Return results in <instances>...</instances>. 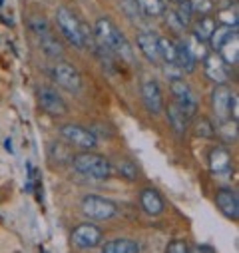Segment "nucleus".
<instances>
[{
  "label": "nucleus",
  "mask_w": 239,
  "mask_h": 253,
  "mask_svg": "<svg viewBox=\"0 0 239 253\" xmlns=\"http://www.w3.org/2000/svg\"><path fill=\"white\" fill-rule=\"evenodd\" d=\"M82 211L84 215H88L90 219H110L118 213V208L114 202L106 200V198H100V196H86L82 200Z\"/></svg>",
  "instance_id": "5"
},
{
  "label": "nucleus",
  "mask_w": 239,
  "mask_h": 253,
  "mask_svg": "<svg viewBox=\"0 0 239 253\" xmlns=\"http://www.w3.org/2000/svg\"><path fill=\"white\" fill-rule=\"evenodd\" d=\"M231 90L227 84H217L215 90L211 92V106H213V112L217 116L219 122L223 120H229V100H231Z\"/></svg>",
  "instance_id": "13"
},
{
  "label": "nucleus",
  "mask_w": 239,
  "mask_h": 253,
  "mask_svg": "<svg viewBox=\"0 0 239 253\" xmlns=\"http://www.w3.org/2000/svg\"><path fill=\"white\" fill-rule=\"evenodd\" d=\"M158 46H159V58L165 64H173L175 62V42L171 38H158Z\"/></svg>",
  "instance_id": "25"
},
{
  "label": "nucleus",
  "mask_w": 239,
  "mask_h": 253,
  "mask_svg": "<svg viewBox=\"0 0 239 253\" xmlns=\"http://www.w3.org/2000/svg\"><path fill=\"white\" fill-rule=\"evenodd\" d=\"M163 14H165V20H167V24H169L173 30H177V32H179V30H184V28H186V26L182 24V20L177 18V14H175L173 10H165Z\"/></svg>",
  "instance_id": "34"
},
{
  "label": "nucleus",
  "mask_w": 239,
  "mask_h": 253,
  "mask_svg": "<svg viewBox=\"0 0 239 253\" xmlns=\"http://www.w3.org/2000/svg\"><path fill=\"white\" fill-rule=\"evenodd\" d=\"M215 26H217V22H215L213 16H209V14H207V16H199V20H198L196 26H194V38H196L198 42H201V44L209 42V38H211Z\"/></svg>",
  "instance_id": "20"
},
{
  "label": "nucleus",
  "mask_w": 239,
  "mask_h": 253,
  "mask_svg": "<svg viewBox=\"0 0 239 253\" xmlns=\"http://www.w3.org/2000/svg\"><path fill=\"white\" fill-rule=\"evenodd\" d=\"M0 6H2V0H0Z\"/></svg>",
  "instance_id": "39"
},
{
  "label": "nucleus",
  "mask_w": 239,
  "mask_h": 253,
  "mask_svg": "<svg viewBox=\"0 0 239 253\" xmlns=\"http://www.w3.org/2000/svg\"><path fill=\"white\" fill-rule=\"evenodd\" d=\"M38 104L50 116H66L68 114V104L50 88H40L38 90Z\"/></svg>",
  "instance_id": "9"
},
{
  "label": "nucleus",
  "mask_w": 239,
  "mask_h": 253,
  "mask_svg": "<svg viewBox=\"0 0 239 253\" xmlns=\"http://www.w3.org/2000/svg\"><path fill=\"white\" fill-rule=\"evenodd\" d=\"M209 169L215 175H227L231 171V154L225 148H213L209 152Z\"/></svg>",
  "instance_id": "16"
},
{
  "label": "nucleus",
  "mask_w": 239,
  "mask_h": 253,
  "mask_svg": "<svg viewBox=\"0 0 239 253\" xmlns=\"http://www.w3.org/2000/svg\"><path fill=\"white\" fill-rule=\"evenodd\" d=\"M140 204H142V208H144V211L148 213V215H161L163 213V200H161V196L156 192V189H152V187H146V189H142V196H140Z\"/></svg>",
  "instance_id": "17"
},
{
  "label": "nucleus",
  "mask_w": 239,
  "mask_h": 253,
  "mask_svg": "<svg viewBox=\"0 0 239 253\" xmlns=\"http://www.w3.org/2000/svg\"><path fill=\"white\" fill-rule=\"evenodd\" d=\"M136 44L140 52L152 62V64H159V46H158V36L154 32H140L136 36Z\"/></svg>",
  "instance_id": "14"
},
{
  "label": "nucleus",
  "mask_w": 239,
  "mask_h": 253,
  "mask_svg": "<svg viewBox=\"0 0 239 253\" xmlns=\"http://www.w3.org/2000/svg\"><path fill=\"white\" fill-rule=\"evenodd\" d=\"M215 206L219 208V211L225 217L237 221V217H239V198H237V194L233 192V189H229V187L217 189V194H215Z\"/></svg>",
  "instance_id": "10"
},
{
  "label": "nucleus",
  "mask_w": 239,
  "mask_h": 253,
  "mask_svg": "<svg viewBox=\"0 0 239 253\" xmlns=\"http://www.w3.org/2000/svg\"><path fill=\"white\" fill-rule=\"evenodd\" d=\"M40 40V46H42V50L50 56V58H60L64 54V48H62V44H60L58 40H56V36L50 32V34H46V36H40L38 38Z\"/></svg>",
  "instance_id": "22"
},
{
  "label": "nucleus",
  "mask_w": 239,
  "mask_h": 253,
  "mask_svg": "<svg viewBox=\"0 0 239 253\" xmlns=\"http://www.w3.org/2000/svg\"><path fill=\"white\" fill-rule=\"evenodd\" d=\"M118 171H120V175H124L126 179H136L138 177V169H136V166L130 160H120L118 162Z\"/></svg>",
  "instance_id": "31"
},
{
  "label": "nucleus",
  "mask_w": 239,
  "mask_h": 253,
  "mask_svg": "<svg viewBox=\"0 0 239 253\" xmlns=\"http://www.w3.org/2000/svg\"><path fill=\"white\" fill-rule=\"evenodd\" d=\"M194 132H196L198 138H213V136L217 134V128L213 126L211 120L199 118V120H196V124H194Z\"/></svg>",
  "instance_id": "26"
},
{
  "label": "nucleus",
  "mask_w": 239,
  "mask_h": 253,
  "mask_svg": "<svg viewBox=\"0 0 239 253\" xmlns=\"http://www.w3.org/2000/svg\"><path fill=\"white\" fill-rule=\"evenodd\" d=\"M142 100L150 114L158 116L163 112V94L156 80H148L142 84Z\"/></svg>",
  "instance_id": "11"
},
{
  "label": "nucleus",
  "mask_w": 239,
  "mask_h": 253,
  "mask_svg": "<svg viewBox=\"0 0 239 253\" xmlns=\"http://www.w3.org/2000/svg\"><path fill=\"white\" fill-rule=\"evenodd\" d=\"M28 26H30V30H32L38 38L52 32V30H50V24H48V20H46L44 16H32V18L28 20Z\"/></svg>",
  "instance_id": "28"
},
{
  "label": "nucleus",
  "mask_w": 239,
  "mask_h": 253,
  "mask_svg": "<svg viewBox=\"0 0 239 253\" xmlns=\"http://www.w3.org/2000/svg\"><path fill=\"white\" fill-rule=\"evenodd\" d=\"M169 2H175V4H177V0H169Z\"/></svg>",
  "instance_id": "38"
},
{
  "label": "nucleus",
  "mask_w": 239,
  "mask_h": 253,
  "mask_svg": "<svg viewBox=\"0 0 239 253\" xmlns=\"http://www.w3.org/2000/svg\"><path fill=\"white\" fill-rule=\"evenodd\" d=\"M72 166L78 173L88 175L92 179H108L112 175V164L98 154L92 152H82L72 158Z\"/></svg>",
  "instance_id": "2"
},
{
  "label": "nucleus",
  "mask_w": 239,
  "mask_h": 253,
  "mask_svg": "<svg viewBox=\"0 0 239 253\" xmlns=\"http://www.w3.org/2000/svg\"><path fill=\"white\" fill-rule=\"evenodd\" d=\"M165 253H190V247L184 239H173V241L167 243Z\"/></svg>",
  "instance_id": "33"
},
{
  "label": "nucleus",
  "mask_w": 239,
  "mask_h": 253,
  "mask_svg": "<svg viewBox=\"0 0 239 253\" xmlns=\"http://www.w3.org/2000/svg\"><path fill=\"white\" fill-rule=\"evenodd\" d=\"M190 253H215L211 247H207V245H198V247H194Z\"/></svg>",
  "instance_id": "36"
},
{
  "label": "nucleus",
  "mask_w": 239,
  "mask_h": 253,
  "mask_svg": "<svg viewBox=\"0 0 239 253\" xmlns=\"http://www.w3.org/2000/svg\"><path fill=\"white\" fill-rule=\"evenodd\" d=\"M120 8L128 18H138L140 16V6H138V0H118Z\"/></svg>",
  "instance_id": "30"
},
{
  "label": "nucleus",
  "mask_w": 239,
  "mask_h": 253,
  "mask_svg": "<svg viewBox=\"0 0 239 253\" xmlns=\"http://www.w3.org/2000/svg\"><path fill=\"white\" fill-rule=\"evenodd\" d=\"M94 36H96L98 44H100V46H104L108 52H112V54L120 56L122 60H128V62H132V60H134V50H132L130 42L126 40V36H124L122 32H120V30L116 28V24H114L110 18L102 16V18H98V20H96Z\"/></svg>",
  "instance_id": "1"
},
{
  "label": "nucleus",
  "mask_w": 239,
  "mask_h": 253,
  "mask_svg": "<svg viewBox=\"0 0 239 253\" xmlns=\"http://www.w3.org/2000/svg\"><path fill=\"white\" fill-rule=\"evenodd\" d=\"M229 118H233V122H237L239 118V100L235 94H231V100H229Z\"/></svg>",
  "instance_id": "35"
},
{
  "label": "nucleus",
  "mask_w": 239,
  "mask_h": 253,
  "mask_svg": "<svg viewBox=\"0 0 239 253\" xmlns=\"http://www.w3.org/2000/svg\"><path fill=\"white\" fill-rule=\"evenodd\" d=\"M138 6L146 16H161L165 12V0H138Z\"/></svg>",
  "instance_id": "24"
},
{
  "label": "nucleus",
  "mask_w": 239,
  "mask_h": 253,
  "mask_svg": "<svg viewBox=\"0 0 239 253\" xmlns=\"http://www.w3.org/2000/svg\"><path fill=\"white\" fill-rule=\"evenodd\" d=\"M190 4H192L194 14H199V16H207L215 8L213 0H190Z\"/></svg>",
  "instance_id": "29"
},
{
  "label": "nucleus",
  "mask_w": 239,
  "mask_h": 253,
  "mask_svg": "<svg viewBox=\"0 0 239 253\" xmlns=\"http://www.w3.org/2000/svg\"><path fill=\"white\" fill-rule=\"evenodd\" d=\"M60 134H62V138L66 142H70L76 148H82L84 152H90V150H94L98 146V138L90 130L82 128V126H76V124L62 126V128H60Z\"/></svg>",
  "instance_id": "6"
},
{
  "label": "nucleus",
  "mask_w": 239,
  "mask_h": 253,
  "mask_svg": "<svg viewBox=\"0 0 239 253\" xmlns=\"http://www.w3.org/2000/svg\"><path fill=\"white\" fill-rule=\"evenodd\" d=\"M203 72H205L207 80H211L215 84H225L227 78H229L227 64L221 60V56L217 52H213V54L203 58Z\"/></svg>",
  "instance_id": "12"
},
{
  "label": "nucleus",
  "mask_w": 239,
  "mask_h": 253,
  "mask_svg": "<svg viewBox=\"0 0 239 253\" xmlns=\"http://www.w3.org/2000/svg\"><path fill=\"white\" fill-rule=\"evenodd\" d=\"M102 253H140V245L134 239H110L102 245Z\"/></svg>",
  "instance_id": "19"
},
{
  "label": "nucleus",
  "mask_w": 239,
  "mask_h": 253,
  "mask_svg": "<svg viewBox=\"0 0 239 253\" xmlns=\"http://www.w3.org/2000/svg\"><path fill=\"white\" fill-rule=\"evenodd\" d=\"M72 243L80 249H94L98 245H102L104 241V233L100 227H96L94 223H80L78 227H74L72 235H70Z\"/></svg>",
  "instance_id": "7"
},
{
  "label": "nucleus",
  "mask_w": 239,
  "mask_h": 253,
  "mask_svg": "<svg viewBox=\"0 0 239 253\" xmlns=\"http://www.w3.org/2000/svg\"><path fill=\"white\" fill-rule=\"evenodd\" d=\"M167 122H169V126L173 128V132L177 134V136H184L186 134V130H188V116L182 112V108H179L175 102H171V104H167Z\"/></svg>",
  "instance_id": "18"
},
{
  "label": "nucleus",
  "mask_w": 239,
  "mask_h": 253,
  "mask_svg": "<svg viewBox=\"0 0 239 253\" xmlns=\"http://www.w3.org/2000/svg\"><path fill=\"white\" fill-rule=\"evenodd\" d=\"M171 94H173V102L182 108V112L188 118H194L198 112V98L194 94V90L190 88V84L182 78H171Z\"/></svg>",
  "instance_id": "4"
},
{
  "label": "nucleus",
  "mask_w": 239,
  "mask_h": 253,
  "mask_svg": "<svg viewBox=\"0 0 239 253\" xmlns=\"http://www.w3.org/2000/svg\"><path fill=\"white\" fill-rule=\"evenodd\" d=\"M177 18L182 20V24L188 28L194 20V10H192V4H190V0H177V10H175Z\"/></svg>",
  "instance_id": "27"
},
{
  "label": "nucleus",
  "mask_w": 239,
  "mask_h": 253,
  "mask_svg": "<svg viewBox=\"0 0 239 253\" xmlns=\"http://www.w3.org/2000/svg\"><path fill=\"white\" fill-rule=\"evenodd\" d=\"M4 148H6V152H10V154H12V142H10L8 138L4 140Z\"/></svg>",
  "instance_id": "37"
},
{
  "label": "nucleus",
  "mask_w": 239,
  "mask_h": 253,
  "mask_svg": "<svg viewBox=\"0 0 239 253\" xmlns=\"http://www.w3.org/2000/svg\"><path fill=\"white\" fill-rule=\"evenodd\" d=\"M217 18H219V22H221L223 26H229V28L233 26V28H237V10H235V6H233V8H231V6H229V8H223Z\"/></svg>",
  "instance_id": "32"
},
{
  "label": "nucleus",
  "mask_w": 239,
  "mask_h": 253,
  "mask_svg": "<svg viewBox=\"0 0 239 253\" xmlns=\"http://www.w3.org/2000/svg\"><path fill=\"white\" fill-rule=\"evenodd\" d=\"M237 46H239V36H237V30H235V32L227 38V42L221 46V50L217 52L225 64H231V66L237 64V60H239V50H237Z\"/></svg>",
  "instance_id": "21"
},
{
  "label": "nucleus",
  "mask_w": 239,
  "mask_h": 253,
  "mask_svg": "<svg viewBox=\"0 0 239 253\" xmlns=\"http://www.w3.org/2000/svg\"><path fill=\"white\" fill-rule=\"evenodd\" d=\"M196 56H194V52L190 50V46L188 44H184V42H175V62H173V66L179 70V72H186V74H192V72H196Z\"/></svg>",
  "instance_id": "15"
},
{
  "label": "nucleus",
  "mask_w": 239,
  "mask_h": 253,
  "mask_svg": "<svg viewBox=\"0 0 239 253\" xmlns=\"http://www.w3.org/2000/svg\"><path fill=\"white\" fill-rule=\"evenodd\" d=\"M52 78L56 80L58 86H62L68 92H80L82 90V76L78 70L68 64V62H58L52 70Z\"/></svg>",
  "instance_id": "8"
},
{
  "label": "nucleus",
  "mask_w": 239,
  "mask_h": 253,
  "mask_svg": "<svg viewBox=\"0 0 239 253\" xmlns=\"http://www.w3.org/2000/svg\"><path fill=\"white\" fill-rule=\"evenodd\" d=\"M235 30H237V28H229V26H215V30H213V34H211V38H209L211 50H213V52H219V50H221V46L227 42V38H229Z\"/></svg>",
  "instance_id": "23"
},
{
  "label": "nucleus",
  "mask_w": 239,
  "mask_h": 253,
  "mask_svg": "<svg viewBox=\"0 0 239 253\" xmlns=\"http://www.w3.org/2000/svg\"><path fill=\"white\" fill-rule=\"evenodd\" d=\"M56 24L60 28V32L64 34V38L74 46V48H84V40H82V30H80V20L64 6H60L56 10Z\"/></svg>",
  "instance_id": "3"
}]
</instances>
